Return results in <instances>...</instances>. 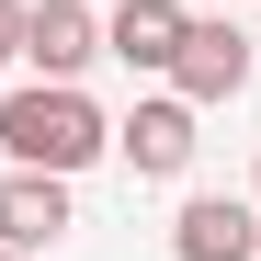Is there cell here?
<instances>
[{
  "mask_svg": "<svg viewBox=\"0 0 261 261\" xmlns=\"http://www.w3.org/2000/svg\"><path fill=\"white\" fill-rule=\"evenodd\" d=\"M0 148H12V170H91L102 148H114V125L91 114V91L80 80H23L12 102H0Z\"/></svg>",
  "mask_w": 261,
  "mask_h": 261,
  "instance_id": "obj_1",
  "label": "cell"
},
{
  "mask_svg": "<svg viewBox=\"0 0 261 261\" xmlns=\"http://www.w3.org/2000/svg\"><path fill=\"white\" fill-rule=\"evenodd\" d=\"M170 91H182L193 114H204V102H239V91H250V34H239V23H182Z\"/></svg>",
  "mask_w": 261,
  "mask_h": 261,
  "instance_id": "obj_2",
  "label": "cell"
},
{
  "mask_svg": "<svg viewBox=\"0 0 261 261\" xmlns=\"http://www.w3.org/2000/svg\"><path fill=\"white\" fill-rule=\"evenodd\" d=\"M114 148H125L137 182H182V170H193V102H182V91H148L137 114L114 125Z\"/></svg>",
  "mask_w": 261,
  "mask_h": 261,
  "instance_id": "obj_3",
  "label": "cell"
},
{
  "mask_svg": "<svg viewBox=\"0 0 261 261\" xmlns=\"http://www.w3.org/2000/svg\"><path fill=\"white\" fill-rule=\"evenodd\" d=\"M170 261H261V204H239V193H193L182 227H170Z\"/></svg>",
  "mask_w": 261,
  "mask_h": 261,
  "instance_id": "obj_4",
  "label": "cell"
},
{
  "mask_svg": "<svg viewBox=\"0 0 261 261\" xmlns=\"http://www.w3.org/2000/svg\"><path fill=\"white\" fill-rule=\"evenodd\" d=\"M23 57H34V80H80L102 57V23L80 0H23Z\"/></svg>",
  "mask_w": 261,
  "mask_h": 261,
  "instance_id": "obj_5",
  "label": "cell"
},
{
  "mask_svg": "<svg viewBox=\"0 0 261 261\" xmlns=\"http://www.w3.org/2000/svg\"><path fill=\"white\" fill-rule=\"evenodd\" d=\"M68 239V182L57 170H12V182H0V250H57Z\"/></svg>",
  "mask_w": 261,
  "mask_h": 261,
  "instance_id": "obj_6",
  "label": "cell"
},
{
  "mask_svg": "<svg viewBox=\"0 0 261 261\" xmlns=\"http://www.w3.org/2000/svg\"><path fill=\"white\" fill-rule=\"evenodd\" d=\"M182 0H114V23H102V57H125V68H148V80H170V46H182Z\"/></svg>",
  "mask_w": 261,
  "mask_h": 261,
  "instance_id": "obj_7",
  "label": "cell"
},
{
  "mask_svg": "<svg viewBox=\"0 0 261 261\" xmlns=\"http://www.w3.org/2000/svg\"><path fill=\"white\" fill-rule=\"evenodd\" d=\"M23 57V0H0V68Z\"/></svg>",
  "mask_w": 261,
  "mask_h": 261,
  "instance_id": "obj_8",
  "label": "cell"
},
{
  "mask_svg": "<svg viewBox=\"0 0 261 261\" xmlns=\"http://www.w3.org/2000/svg\"><path fill=\"white\" fill-rule=\"evenodd\" d=\"M0 261H23V250H0Z\"/></svg>",
  "mask_w": 261,
  "mask_h": 261,
  "instance_id": "obj_9",
  "label": "cell"
}]
</instances>
